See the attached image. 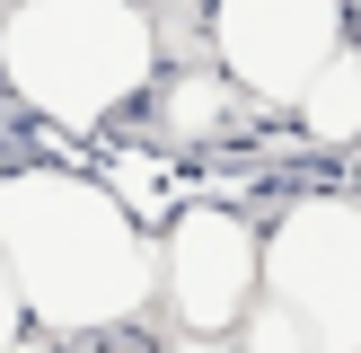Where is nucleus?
Segmentation results:
<instances>
[{"label": "nucleus", "mask_w": 361, "mask_h": 353, "mask_svg": "<svg viewBox=\"0 0 361 353\" xmlns=\"http://www.w3.org/2000/svg\"><path fill=\"white\" fill-rule=\"evenodd\" d=\"M256 115V106L238 97V80H221V71H176V80H150V124L168 150H203V141L238 133V124Z\"/></svg>", "instance_id": "423d86ee"}, {"label": "nucleus", "mask_w": 361, "mask_h": 353, "mask_svg": "<svg viewBox=\"0 0 361 353\" xmlns=\"http://www.w3.org/2000/svg\"><path fill=\"white\" fill-rule=\"evenodd\" d=\"M256 256L264 229L229 203H185L159 229V300H168L176 335H238L256 309Z\"/></svg>", "instance_id": "39448f33"}, {"label": "nucleus", "mask_w": 361, "mask_h": 353, "mask_svg": "<svg viewBox=\"0 0 361 353\" xmlns=\"http://www.w3.org/2000/svg\"><path fill=\"white\" fill-rule=\"evenodd\" d=\"M9 353H71V345H53V335H35V327H27V335H18Z\"/></svg>", "instance_id": "9d476101"}, {"label": "nucleus", "mask_w": 361, "mask_h": 353, "mask_svg": "<svg viewBox=\"0 0 361 353\" xmlns=\"http://www.w3.org/2000/svg\"><path fill=\"white\" fill-rule=\"evenodd\" d=\"M256 300H274L317 353H361V194H291L274 212Z\"/></svg>", "instance_id": "7ed1b4c3"}, {"label": "nucleus", "mask_w": 361, "mask_h": 353, "mask_svg": "<svg viewBox=\"0 0 361 353\" xmlns=\"http://www.w3.org/2000/svg\"><path fill=\"white\" fill-rule=\"evenodd\" d=\"M0 274L53 345L123 335L159 309V239L106 194V176L80 168L0 176Z\"/></svg>", "instance_id": "f257e3e1"}, {"label": "nucleus", "mask_w": 361, "mask_h": 353, "mask_svg": "<svg viewBox=\"0 0 361 353\" xmlns=\"http://www.w3.org/2000/svg\"><path fill=\"white\" fill-rule=\"evenodd\" d=\"M0 80L53 133H106L159 80L141 0H0Z\"/></svg>", "instance_id": "f03ea898"}, {"label": "nucleus", "mask_w": 361, "mask_h": 353, "mask_svg": "<svg viewBox=\"0 0 361 353\" xmlns=\"http://www.w3.org/2000/svg\"><path fill=\"white\" fill-rule=\"evenodd\" d=\"M353 62H361V27H353Z\"/></svg>", "instance_id": "9b49d317"}, {"label": "nucleus", "mask_w": 361, "mask_h": 353, "mask_svg": "<svg viewBox=\"0 0 361 353\" xmlns=\"http://www.w3.org/2000/svg\"><path fill=\"white\" fill-rule=\"evenodd\" d=\"M27 335V309H18V292H9V274H0V353Z\"/></svg>", "instance_id": "6e6552de"}, {"label": "nucleus", "mask_w": 361, "mask_h": 353, "mask_svg": "<svg viewBox=\"0 0 361 353\" xmlns=\"http://www.w3.org/2000/svg\"><path fill=\"white\" fill-rule=\"evenodd\" d=\"M353 44V0H212V53L247 106H300Z\"/></svg>", "instance_id": "20e7f679"}, {"label": "nucleus", "mask_w": 361, "mask_h": 353, "mask_svg": "<svg viewBox=\"0 0 361 353\" xmlns=\"http://www.w3.org/2000/svg\"><path fill=\"white\" fill-rule=\"evenodd\" d=\"M291 115L309 124V141H361V62H353V44L309 80V97H300Z\"/></svg>", "instance_id": "0eeeda50"}, {"label": "nucleus", "mask_w": 361, "mask_h": 353, "mask_svg": "<svg viewBox=\"0 0 361 353\" xmlns=\"http://www.w3.org/2000/svg\"><path fill=\"white\" fill-rule=\"evenodd\" d=\"M159 353H229V335H176V327H168V345H159Z\"/></svg>", "instance_id": "1a4fd4ad"}]
</instances>
